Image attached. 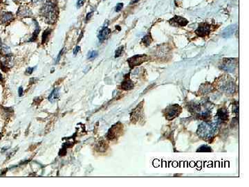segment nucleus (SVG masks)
Returning a JSON list of instances; mask_svg holds the SVG:
<instances>
[{"label": "nucleus", "mask_w": 249, "mask_h": 187, "mask_svg": "<svg viewBox=\"0 0 249 187\" xmlns=\"http://www.w3.org/2000/svg\"><path fill=\"white\" fill-rule=\"evenodd\" d=\"M217 131V126L214 123L204 122L199 126L197 134L199 136L203 139H210L215 135Z\"/></svg>", "instance_id": "f257e3e1"}, {"label": "nucleus", "mask_w": 249, "mask_h": 187, "mask_svg": "<svg viewBox=\"0 0 249 187\" xmlns=\"http://www.w3.org/2000/svg\"><path fill=\"white\" fill-rule=\"evenodd\" d=\"M57 11L55 5L51 2H47L41 9V15L47 23H54L57 17Z\"/></svg>", "instance_id": "f03ea898"}, {"label": "nucleus", "mask_w": 249, "mask_h": 187, "mask_svg": "<svg viewBox=\"0 0 249 187\" xmlns=\"http://www.w3.org/2000/svg\"><path fill=\"white\" fill-rule=\"evenodd\" d=\"M182 108L178 105H172L168 106L164 110V115L168 120H173L175 118L178 117L182 112Z\"/></svg>", "instance_id": "7ed1b4c3"}, {"label": "nucleus", "mask_w": 249, "mask_h": 187, "mask_svg": "<svg viewBox=\"0 0 249 187\" xmlns=\"http://www.w3.org/2000/svg\"><path fill=\"white\" fill-rule=\"evenodd\" d=\"M123 125L120 122L115 124L107 132V138L109 140H114L119 137L123 133Z\"/></svg>", "instance_id": "20e7f679"}, {"label": "nucleus", "mask_w": 249, "mask_h": 187, "mask_svg": "<svg viewBox=\"0 0 249 187\" xmlns=\"http://www.w3.org/2000/svg\"><path fill=\"white\" fill-rule=\"evenodd\" d=\"M148 60H149V57L146 55H136L128 59L127 61L130 67H134L141 65L143 62H146Z\"/></svg>", "instance_id": "39448f33"}, {"label": "nucleus", "mask_w": 249, "mask_h": 187, "mask_svg": "<svg viewBox=\"0 0 249 187\" xmlns=\"http://www.w3.org/2000/svg\"><path fill=\"white\" fill-rule=\"evenodd\" d=\"M211 26L208 24H202L197 28L195 31V34L199 37H204L210 32Z\"/></svg>", "instance_id": "423d86ee"}, {"label": "nucleus", "mask_w": 249, "mask_h": 187, "mask_svg": "<svg viewBox=\"0 0 249 187\" xmlns=\"http://www.w3.org/2000/svg\"><path fill=\"white\" fill-rule=\"evenodd\" d=\"M237 24H233L230 25L228 27H226L224 29V31L222 33V37H224V38H228V37H230L231 35H232L234 32L237 29Z\"/></svg>", "instance_id": "0eeeda50"}, {"label": "nucleus", "mask_w": 249, "mask_h": 187, "mask_svg": "<svg viewBox=\"0 0 249 187\" xmlns=\"http://www.w3.org/2000/svg\"><path fill=\"white\" fill-rule=\"evenodd\" d=\"M170 22H172L174 23L177 24L178 25H179L181 26H185L188 24V21L184 17H182L181 16H175L172 19H171L170 20Z\"/></svg>", "instance_id": "6e6552de"}, {"label": "nucleus", "mask_w": 249, "mask_h": 187, "mask_svg": "<svg viewBox=\"0 0 249 187\" xmlns=\"http://www.w3.org/2000/svg\"><path fill=\"white\" fill-rule=\"evenodd\" d=\"M217 117L220 121H226L228 119V110L226 108H221L218 110Z\"/></svg>", "instance_id": "1a4fd4ad"}, {"label": "nucleus", "mask_w": 249, "mask_h": 187, "mask_svg": "<svg viewBox=\"0 0 249 187\" xmlns=\"http://www.w3.org/2000/svg\"><path fill=\"white\" fill-rule=\"evenodd\" d=\"M111 34V30L107 27H105L100 31L99 35V39L100 42H103L104 40L107 39V37L109 36Z\"/></svg>", "instance_id": "9d476101"}, {"label": "nucleus", "mask_w": 249, "mask_h": 187, "mask_svg": "<svg viewBox=\"0 0 249 187\" xmlns=\"http://www.w3.org/2000/svg\"><path fill=\"white\" fill-rule=\"evenodd\" d=\"M17 15L20 17H30L32 16V12L31 10L27 7H21L19 9Z\"/></svg>", "instance_id": "9b49d317"}, {"label": "nucleus", "mask_w": 249, "mask_h": 187, "mask_svg": "<svg viewBox=\"0 0 249 187\" xmlns=\"http://www.w3.org/2000/svg\"><path fill=\"white\" fill-rule=\"evenodd\" d=\"M120 87L124 90H130L134 87V83L130 79H126L121 83Z\"/></svg>", "instance_id": "f8f14e48"}, {"label": "nucleus", "mask_w": 249, "mask_h": 187, "mask_svg": "<svg viewBox=\"0 0 249 187\" xmlns=\"http://www.w3.org/2000/svg\"><path fill=\"white\" fill-rule=\"evenodd\" d=\"M221 68L227 71V72H232L235 68V65L233 64V61H226L223 63L222 66H221Z\"/></svg>", "instance_id": "ddd939ff"}, {"label": "nucleus", "mask_w": 249, "mask_h": 187, "mask_svg": "<svg viewBox=\"0 0 249 187\" xmlns=\"http://www.w3.org/2000/svg\"><path fill=\"white\" fill-rule=\"evenodd\" d=\"M142 108H143V106L142 105H138V107L136 108V110L133 112V115L132 116V117H133V118H134L137 121L138 120V118H139L140 117H141L142 115Z\"/></svg>", "instance_id": "4468645a"}, {"label": "nucleus", "mask_w": 249, "mask_h": 187, "mask_svg": "<svg viewBox=\"0 0 249 187\" xmlns=\"http://www.w3.org/2000/svg\"><path fill=\"white\" fill-rule=\"evenodd\" d=\"M58 97H59V90L55 89L49 97V101L50 102L54 103L55 101H56Z\"/></svg>", "instance_id": "2eb2a0df"}, {"label": "nucleus", "mask_w": 249, "mask_h": 187, "mask_svg": "<svg viewBox=\"0 0 249 187\" xmlns=\"http://www.w3.org/2000/svg\"><path fill=\"white\" fill-rule=\"evenodd\" d=\"M13 18L12 17V15L11 12H4L3 15H2L1 16V20L3 23H6V22H10L12 19Z\"/></svg>", "instance_id": "dca6fc26"}, {"label": "nucleus", "mask_w": 249, "mask_h": 187, "mask_svg": "<svg viewBox=\"0 0 249 187\" xmlns=\"http://www.w3.org/2000/svg\"><path fill=\"white\" fill-rule=\"evenodd\" d=\"M107 148V144L105 141H100L96 146L97 150L100 151V152H105Z\"/></svg>", "instance_id": "f3484780"}, {"label": "nucleus", "mask_w": 249, "mask_h": 187, "mask_svg": "<svg viewBox=\"0 0 249 187\" xmlns=\"http://www.w3.org/2000/svg\"><path fill=\"white\" fill-rule=\"evenodd\" d=\"M35 23H36V30H35V31H34V33H33V35L32 37H31V38H30V40H29V41H31V42L35 41V40H36L37 39V35H38L39 32H40V26H39V24H37V22L36 21H35Z\"/></svg>", "instance_id": "a211bd4d"}, {"label": "nucleus", "mask_w": 249, "mask_h": 187, "mask_svg": "<svg viewBox=\"0 0 249 187\" xmlns=\"http://www.w3.org/2000/svg\"><path fill=\"white\" fill-rule=\"evenodd\" d=\"M152 37L150 35H147L143 37L142 40V42L146 46H149V45L152 43Z\"/></svg>", "instance_id": "6ab92c4d"}, {"label": "nucleus", "mask_w": 249, "mask_h": 187, "mask_svg": "<svg viewBox=\"0 0 249 187\" xmlns=\"http://www.w3.org/2000/svg\"><path fill=\"white\" fill-rule=\"evenodd\" d=\"M51 30L50 29H47V30H45L44 32L43 33V35H42V44H44V43L46 42V40L48 39V37H49V35L51 34Z\"/></svg>", "instance_id": "aec40b11"}, {"label": "nucleus", "mask_w": 249, "mask_h": 187, "mask_svg": "<svg viewBox=\"0 0 249 187\" xmlns=\"http://www.w3.org/2000/svg\"><path fill=\"white\" fill-rule=\"evenodd\" d=\"M212 149L207 146H202L197 150V152H211Z\"/></svg>", "instance_id": "412c9836"}, {"label": "nucleus", "mask_w": 249, "mask_h": 187, "mask_svg": "<svg viewBox=\"0 0 249 187\" xmlns=\"http://www.w3.org/2000/svg\"><path fill=\"white\" fill-rule=\"evenodd\" d=\"M98 55V51H91L89 54V55H88V58L89 60H92V59H94L95 58H96Z\"/></svg>", "instance_id": "4be33fe9"}, {"label": "nucleus", "mask_w": 249, "mask_h": 187, "mask_svg": "<svg viewBox=\"0 0 249 187\" xmlns=\"http://www.w3.org/2000/svg\"><path fill=\"white\" fill-rule=\"evenodd\" d=\"M123 51V47H120L119 49L116 50V54H115V57L116 58H118L119 57L120 55L122 54V52Z\"/></svg>", "instance_id": "5701e85b"}, {"label": "nucleus", "mask_w": 249, "mask_h": 187, "mask_svg": "<svg viewBox=\"0 0 249 187\" xmlns=\"http://www.w3.org/2000/svg\"><path fill=\"white\" fill-rule=\"evenodd\" d=\"M123 6V4H122V3H119V4H118L116 5V9H115L116 11V12H119V11H120V10L122 9Z\"/></svg>", "instance_id": "b1692460"}, {"label": "nucleus", "mask_w": 249, "mask_h": 187, "mask_svg": "<svg viewBox=\"0 0 249 187\" xmlns=\"http://www.w3.org/2000/svg\"><path fill=\"white\" fill-rule=\"evenodd\" d=\"M44 0H32V2L34 5L37 6V5L42 4V2H44Z\"/></svg>", "instance_id": "393cba45"}, {"label": "nucleus", "mask_w": 249, "mask_h": 187, "mask_svg": "<svg viewBox=\"0 0 249 187\" xmlns=\"http://www.w3.org/2000/svg\"><path fill=\"white\" fill-rule=\"evenodd\" d=\"M85 2V0H78V3H77V6L78 8H80V7L83 6V4H84Z\"/></svg>", "instance_id": "a878e982"}, {"label": "nucleus", "mask_w": 249, "mask_h": 187, "mask_svg": "<svg viewBox=\"0 0 249 187\" xmlns=\"http://www.w3.org/2000/svg\"><path fill=\"white\" fill-rule=\"evenodd\" d=\"M80 47H76L75 48V49H74V55H76L77 54H78V52L79 51H80Z\"/></svg>", "instance_id": "bb28decb"}, {"label": "nucleus", "mask_w": 249, "mask_h": 187, "mask_svg": "<svg viewBox=\"0 0 249 187\" xmlns=\"http://www.w3.org/2000/svg\"><path fill=\"white\" fill-rule=\"evenodd\" d=\"M33 68L29 67V68H28V69H27V70H26V72H27L28 74H31V73L33 72Z\"/></svg>", "instance_id": "cd10ccee"}, {"label": "nucleus", "mask_w": 249, "mask_h": 187, "mask_svg": "<svg viewBox=\"0 0 249 187\" xmlns=\"http://www.w3.org/2000/svg\"><path fill=\"white\" fill-rule=\"evenodd\" d=\"M93 12H94L92 11V12H89V13L87 15V17H86V19H87V20L89 19L90 18H91V17H92V15H93Z\"/></svg>", "instance_id": "c85d7f7f"}, {"label": "nucleus", "mask_w": 249, "mask_h": 187, "mask_svg": "<svg viewBox=\"0 0 249 187\" xmlns=\"http://www.w3.org/2000/svg\"><path fill=\"white\" fill-rule=\"evenodd\" d=\"M22 94H23V88L19 87V97H21V96L22 95Z\"/></svg>", "instance_id": "c756f323"}, {"label": "nucleus", "mask_w": 249, "mask_h": 187, "mask_svg": "<svg viewBox=\"0 0 249 187\" xmlns=\"http://www.w3.org/2000/svg\"><path fill=\"white\" fill-rule=\"evenodd\" d=\"M63 51H64V49H62V51H60V53L59 55H58V57H57V62L59 61V60H60V57H61V55H62V53H63Z\"/></svg>", "instance_id": "7c9ffc66"}, {"label": "nucleus", "mask_w": 249, "mask_h": 187, "mask_svg": "<svg viewBox=\"0 0 249 187\" xmlns=\"http://www.w3.org/2000/svg\"><path fill=\"white\" fill-rule=\"evenodd\" d=\"M3 79V77H2V75L1 74V73H0V80H2Z\"/></svg>", "instance_id": "2f4dec72"}, {"label": "nucleus", "mask_w": 249, "mask_h": 187, "mask_svg": "<svg viewBox=\"0 0 249 187\" xmlns=\"http://www.w3.org/2000/svg\"><path fill=\"white\" fill-rule=\"evenodd\" d=\"M2 45V42H1V39H0V47H1Z\"/></svg>", "instance_id": "473e14b6"}]
</instances>
